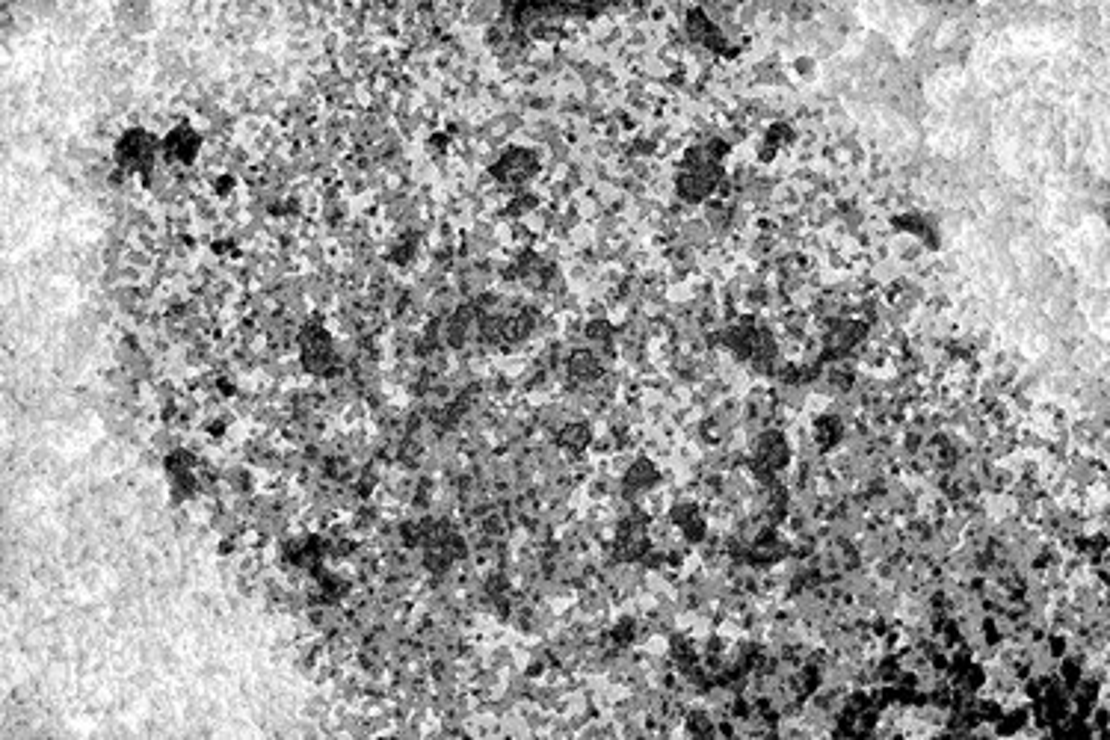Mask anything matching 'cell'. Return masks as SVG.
<instances>
[{"mask_svg":"<svg viewBox=\"0 0 1110 740\" xmlns=\"http://www.w3.org/2000/svg\"><path fill=\"white\" fill-rule=\"evenodd\" d=\"M154 154H157V137H151L143 128H134L128 131L119 146H116V160L122 169H131V172H148L151 163H154Z\"/></svg>","mask_w":1110,"mask_h":740,"instance_id":"1","label":"cell"},{"mask_svg":"<svg viewBox=\"0 0 1110 740\" xmlns=\"http://www.w3.org/2000/svg\"><path fill=\"white\" fill-rule=\"evenodd\" d=\"M166 154L169 160H178V163H193L196 154L202 151V137L190 128V125H178L169 137H166Z\"/></svg>","mask_w":1110,"mask_h":740,"instance_id":"2","label":"cell"}]
</instances>
